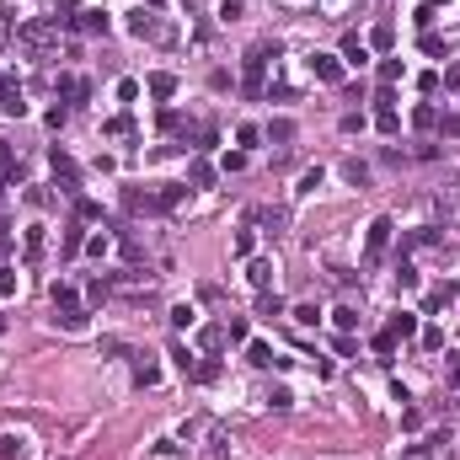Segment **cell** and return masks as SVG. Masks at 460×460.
<instances>
[{
	"mask_svg": "<svg viewBox=\"0 0 460 460\" xmlns=\"http://www.w3.org/2000/svg\"><path fill=\"white\" fill-rule=\"evenodd\" d=\"M279 59V43H257L252 54H246V80H241V91L246 97H262V75H268V64Z\"/></svg>",
	"mask_w": 460,
	"mask_h": 460,
	"instance_id": "cell-1",
	"label": "cell"
},
{
	"mask_svg": "<svg viewBox=\"0 0 460 460\" xmlns=\"http://www.w3.org/2000/svg\"><path fill=\"white\" fill-rule=\"evenodd\" d=\"M375 129L380 134H401V113H396V91L380 86V97H375Z\"/></svg>",
	"mask_w": 460,
	"mask_h": 460,
	"instance_id": "cell-2",
	"label": "cell"
},
{
	"mask_svg": "<svg viewBox=\"0 0 460 460\" xmlns=\"http://www.w3.org/2000/svg\"><path fill=\"white\" fill-rule=\"evenodd\" d=\"M391 230H396V225L385 220V214L369 225V236H364V262H380V257H385V246H391Z\"/></svg>",
	"mask_w": 460,
	"mask_h": 460,
	"instance_id": "cell-3",
	"label": "cell"
},
{
	"mask_svg": "<svg viewBox=\"0 0 460 460\" xmlns=\"http://www.w3.org/2000/svg\"><path fill=\"white\" fill-rule=\"evenodd\" d=\"M311 70H316V80H326V86L342 80V59L338 54H311Z\"/></svg>",
	"mask_w": 460,
	"mask_h": 460,
	"instance_id": "cell-4",
	"label": "cell"
},
{
	"mask_svg": "<svg viewBox=\"0 0 460 460\" xmlns=\"http://www.w3.org/2000/svg\"><path fill=\"white\" fill-rule=\"evenodd\" d=\"M48 160H54V177H64V193H75V182H80V172H75V160L64 156L59 145H54V150H48Z\"/></svg>",
	"mask_w": 460,
	"mask_h": 460,
	"instance_id": "cell-5",
	"label": "cell"
},
{
	"mask_svg": "<svg viewBox=\"0 0 460 460\" xmlns=\"http://www.w3.org/2000/svg\"><path fill=\"white\" fill-rule=\"evenodd\" d=\"M129 33H134V38H160L156 11H129Z\"/></svg>",
	"mask_w": 460,
	"mask_h": 460,
	"instance_id": "cell-6",
	"label": "cell"
},
{
	"mask_svg": "<svg viewBox=\"0 0 460 460\" xmlns=\"http://www.w3.org/2000/svg\"><path fill=\"white\" fill-rule=\"evenodd\" d=\"M342 64H369V43L359 38V33H348V38H342V54H338Z\"/></svg>",
	"mask_w": 460,
	"mask_h": 460,
	"instance_id": "cell-7",
	"label": "cell"
},
{
	"mask_svg": "<svg viewBox=\"0 0 460 460\" xmlns=\"http://www.w3.org/2000/svg\"><path fill=\"white\" fill-rule=\"evenodd\" d=\"M64 257H75V252H86V220H70L64 225V241H59Z\"/></svg>",
	"mask_w": 460,
	"mask_h": 460,
	"instance_id": "cell-8",
	"label": "cell"
},
{
	"mask_svg": "<svg viewBox=\"0 0 460 460\" xmlns=\"http://www.w3.org/2000/svg\"><path fill=\"white\" fill-rule=\"evenodd\" d=\"M246 364H257V369H268V364H273V369H284L289 359H279L268 342H246Z\"/></svg>",
	"mask_w": 460,
	"mask_h": 460,
	"instance_id": "cell-9",
	"label": "cell"
},
{
	"mask_svg": "<svg viewBox=\"0 0 460 460\" xmlns=\"http://www.w3.org/2000/svg\"><path fill=\"white\" fill-rule=\"evenodd\" d=\"M0 113H11V118H21V113H27V102H21V86H17V80H6V86H0Z\"/></svg>",
	"mask_w": 460,
	"mask_h": 460,
	"instance_id": "cell-10",
	"label": "cell"
},
{
	"mask_svg": "<svg viewBox=\"0 0 460 460\" xmlns=\"http://www.w3.org/2000/svg\"><path fill=\"white\" fill-rule=\"evenodd\" d=\"M385 332H391V338H396V342L418 338V316H412V311H396V316H391V326H385Z\"/></svg>",
	"mask_w": 460,
	"mask_h": 460,
	"instance_id": "cell-11",
	"label": "cell"
},
{
	"mask_svg": "<svg viewBox=\"0 0 460 460\" xmlns=\"http://www.w3.org/2000/svg\"><path fill=\"white\" fill-rule=\"evenodd\" d=\"M75 27L86 33V38H107V17H102V11H80Z\"/></svg>",
	"mask_w": 460,
	"mask_h": 460,
	"instance_id": "cell-12",
	"label": "cell"
},
{
	"mask_svg": "<svg viewBox=\"0 0 460 460\" xmlns=\"http://www.w3.org/2000/svg\"><path fill=\"white\" fill-rule=\"evenodd\" d=\"M59 97L64 102H86V97H91V86H86L80 75H59Z\"/></svg>",
	"mask_w": 460,
	"mask_h": 460,
	"instance_id": "cell-13",
	"label": "cell"
},
{
	"mask_svg": "<svg viewBox=\"0 0 460 460\" xmlns=\"http://www.w3.org/2000/svg\"><path fill=\"white\" fill-rule=\"evenodd\" d=\"M145 86H150V97H172V91H177V75H172V70H156Z\"/></svg>",
	"mask_w": 460,
	"mask_h": 460,
	"instance_id": "cell-14",
	"label": "cell"
},
{
	"mask_svg": "<svg viewBox=\"0 0 460 460\" xmlns=\"http://www.w3.org/2000/svg\"><path fill=\"white\" fill-rule=\"evenodd\" d=\"M369 48H380V54H391V48H396V27H391V21H380V27L369 33Z\"/></svg>",
	"mask_w": 460,
	"mask_h": 460,
	"instance_id": "cell-15",
	"label": "cell"
},
{
	"mask_svg": "<svg viewBox=\"0 0 460 460\" xmlns=\"http://www.w3.org/2000/svg\"><path fill=\"white\" fill-rule=\"evenodd\" d=\"M187 182H193V187H214V166H209V160H193V166H187Z\"/></svg>",
	"mask_w": 460,
	"mask_h": 460,
	"instance_id": "cell-16",
	"label": "cell"
},
{
	"mask_svg": "<svg viewBox=\"0 0 460 460\" xmlns=\"http://www.w3.org/2000/svg\"><path fill=\"white\" fill-rule=\"evenodd\" d=\"M182 199H187V187H182V182H166V187L156 193V209H177Z\"/></svg>",
	"mask_w": 460,
	"mask_h": 460,
	"instance_id": "cell-17",
	"label": "cell"
},
{
	"mask_svg": "<svg viewBox=\"0 0 460 460\" xmlns=\"http://www.w3.org/2000/svg\"><path fill=\"white\" fill-rule=\"evenodd\" d=\"M246 279L257 284V289H268V284H273V262H268V257H252V268H246Z\"/></svg>",
	"mask_w": 460,
	"mask_h": 460,
	"instance_id": "cell-18",
	"label": "cell"
},
{
	"mask_svg": "<svg viewBox=\"0 0 460 460\" xmlns=\"http://www.w3.org/2000/svg\"><path fill=\"white\" fill-rule=\"evenodd\" d=\"M172 364H177V369H182V375H187V380H199V359H193V353H187L182 342H177V348H172Z\"/></svg>",
	"mask_w": 460,
	"mask_h": 460,
	"instance_id": "cell-19",
	"label": "cell"
},
{
	"mask_svg": "<svg viewBox=\"0 0 460 460\" xmlns=\"http://www.w3.org/2000/svg\"><path fill=\"white\" fill-rule=\"evenodd\" d=\"M48 300H54V311H70V305H75V289H70V284H48Z\"/></svg>",
	"mask_w": 460,
	"mask_h": 460,
	"instance_id": "cell-20",
	"label": "cell"
},
{
	"mask_svg": "<svg viewBox=\"0 0 460 460\" xmlns=\"http://www.w3.org/2000/svg\"><path fill=\"white\" fill-rule=\"evenodd\" d=\"M64 326V332H86V311H80V305H70V311H59V316H54Z\"/></svg>",
	"mask_w": 460,
	"mask_h": 460,
	"instance_id": "cell-21",
	"label": "cell"
},
{
	"mask_svg": "<svg viewBox=\"0 0 460 460\" xmlns=\"http://www.w3.org/2000/svg\"><path fill=\"white\" fill-rule=\"evenodd\" d=\"M262 134H268L273 145H284V140H295V123H289V118H273L268 129H262Z\"/></svg>",
	"mask_w": 460,
	"mask_h": 460,
	"instance_id": "cell-22",
	"label": "cell"
},
{
	"mask_svg": "<svg viewBox=\"0 0 460 460\" xmlns=\"http://www.w3.org/2000/svg\"><path fill=\"white\" fill-rule=\"evenodd\" d=\"M199 342L209 348V353H220V348H225L230 338H225V326H203V332H199Z\"/></svg>",
	"mask_w": 460,
	"mask_h": 460,
	"instance_id": "cell-23",
	"label": "cell"
},
{
	"mask_svg": "<svg viewBox=\"0 0 460 460\" xmlns=\"http://www.w3.org/2000/svg\"><path fill=\"white\" fill-rule=\"evenodd\" d=\"M257 316H284V300H279V295H268V289H262V295H257Z\"/></svg>",
	"mask_w": 460,
	"mask_h": 460,
	"instance_id": "cell-24",
	"label": "cell"
},
{
	"mask_svg": "<svg viewBox=\"0 0 460 460\" xmlns=\"http://www.w3.org/2000/svg\"><path fill=\"white\" fill-rule=\"evenodd\" d=\"M246 332H252L246 316H230V321H225V338H230V342H246Z\"/></svg>",
	"mask_w": 460,
	"mask_h": 460,
	"instance_id": "cell-25",
	"label": "cell"
},
{
	"mask_svg": "<svg viewBox=\"0 0 460 460\" xmlns=\"http://www.w3.org/2000/svg\"><path fill=\"white\" fill-rule=\"evenodd\" d=\"M75 220H102V203L97 199H75Z\"/></svg>",
	"mask_w": 460,
	"mask_h": 460,
	"instance_id": "cell-26",
	"label": "cell"
},
{
	"mask_svg": "<svg viewBox=\"0 0 460 460\" xmlns=\"http://www.w3.org/2000/svg\"><path fill=\"white\" fill-rule=\"evenodd\" d=\"M332 316H338V326H342V332H353V326H359V311H353V305H338Z\"/></svg>",
	"mask_w": 460,
	"mask_h": 460,
	"instance_id": "cell-27",
	"label": "cell"
},
{
	"mask_svg": "<svg viewBox=\"0 0 460 460\" xmlns=\"http://www.w3.org/2000/svg\"><path fill=\"white\" fill-rule=\"evenodd\" d=\"M423 348H428V353H439V348H444V332H439V326H423Z\"/></svg>",
	"mask_w": 460,
	"mask_h": 460,
	"instance_id": "cell-28",
	"label": "cell"
},
{
	"mask_svg": "<svg viewBox=\"0 0 460 460\" xmlns=\"http://www.w3.org/2000/svg\"><path fill=\"white\" fill-rule=\"evenodd\" d=\"M412 123H418V129H439V113H434V107H428V102H423L418 113H412Z\"/></svg>",
	"mask_w": 460,
	"mask_h": 460,
	"instance_id": "cell-29",
	"label": "cell"
},
{
	"mask_svg": "<svg viewBox=\"0 0 460 460\" xmlns=\"http://www.w3.org/2000/svg\"><path fill=\"white\" fill-rule=\"evenodd\" d=\"M236 140L252 150V145H262V129H257V123H241V129H236Z\"/></svg>",
	"mask_w": 460,
	"mask_h": 460,
	"instance_id": "cell-30",
	"label": "cell"
},
{
	"mask_svg": "<svg viewBox=\"0 0 460 460\" xmlns=\"http://www.w3.org/2000/svg\"><path fill=\"white\" fill-rule=\"evenodd\" d=\"M375 353H380V359H396V338H391V332H375Z\"/></svg>",
	"mask_w": 460,
	"mask_h": 460,
	"instance_id": "cell-31",
	"label": "cell"
},
{
	"mask_svg": "<svg viewBox=\"0 0 460 460\" xmlns=\"http://www.w3.org/2000/svg\"><path fill=\"white\" fill-rule=\"evenodd\" d=\"M193 321H199V311H193V305H177V311H172V326H193Z\"/></svg>",
	"mask_w": 460,
	"mask_h": 460,
	"instance_id": "cell-32",
	"label": "cell"
},
{
	"mask_svg": "<svg viewBox=\"0 0 460 460\" xmlns=\"http://www.w3.org/2000/svg\"><path fill=\"white\" fill-rule=\"evenodd\" d=\"M444 91H460V64H444V75H439Z\"/></svg>",
	"mask_w": 460,
	"mask_h": 460,
	"instance_id": "cell-33",
	"label": "cell"
},
{
	"mask_svg": "<svg viewBox=\"0 0 460 460\" xmlns=\"http://www.w3.org/2000/svg\"><path fill=\"white\" fill-rule=\"evenodd\" d=\"M380 80L391 86V80H401V59H380Z\"/></svg>",
	"mask_w": 460,
	"mask_h": 460,
	"instance_id": "cell-34",
	"label": "cell"
},
{
	"mask_svg": "<svg viewBox=\"0 0 460 460\" xmlns=\"http://www.w3.org/2000/svg\"><path fill=\"white\" fill-rule=\"evenodd\" d=\"M107 246H113L107 236H86V252H91V257H107Z\"/></svg>",
	"mask_w": 460,
	"mask_h": 460,
	"instance_id": "cell-35",
	"label": "cell"
},
{
	"mask_svg": "<svg viewBox=\"0 0 460 460\" xmlns=\"http://www.w3.org/2000/svg\"><path fill=\"white\" fill-rule=\"evenodd\" d=\"M316 316H321L316 305H295V321H300V326H316Z\"/></svg>",
	"mask_w": 460,
	"mask_h": 460,
	"instance_id": "cell-36",
	"label": "cell"
},
{
	"mask_svg": "<svg viewBox=\"0 0 460 460\" xmlns=\"http://www.w3.org/2000/svg\"><path fill=\"white\" fill-rule=\"evenodd\" d=\"M134 380H140V385H156L160 369H156V364H140V369H134Z\"/></svg>",
	"mask_w": 460,
	"mask_h": 460,
	"instance_id": "cell-37",
	"label": "cell"
},
{
	"mask_svg": "<svg viewBox=\"0 0 460 460\" xmlns=\"http://www.w3.org/2000/svg\"><path fill=\"white\" fill-rule=\"evenodd\" d=\"M423 54H444V38H439V33H423Z\"/></svg>",
	"mask_w": 460,
	"mask_h": 460,
	"instance_id": "cell-38",
	"label": "cell"
},
{
	"mask_svg": "<svg viewBox=\"0 0 460 460\" xmlns=\"http://www.w3.org/2000/svg\"><path fill=\"white\" fill-rule=\"evenodd\" d=\"M11 455H21V444H17V434H6V439H0V460H11Z\"/></svg>",
	"mask_w": 460,
	"mask_h": 460,
	"instance_id": "cell-39",
	"label": "cell"
},
{
	"mask_svg": "<svg viewBox=\"0 0 460 460\" xmlns=\"http://www.w3.org/2000/svg\"><path fill=\"white\" fill-rule=\"evenodd\" d=\"M27 257H43V230H27Z\"/></svg>",
	"mask_w": 460,
	"mask_h": 460,
	"instance_id": "cell-40",
	"label": "cell"
},
{
	"mask_svg": "<svg viewBox=\"0 0 460 460\" xmlns=\"http://www.w3.org/2000/svg\"><path fill=\"white\" fill-rule=\"evenodd\" d=\"M236 257H252V230H236Z\"/></svg>",
	"mask_w": 460,
	"mask_h": 460,
	"instance_id": "cell-41",
	"label": "cell"
},
{
	"mask_svg": "<svg viewBox=\"0 0 460 460\" xmlns=\"http://www.w3.org/2000/svg\"><path fill=\"white\" fill-rule=\"evenodd\" d=\"M316 187H321V166H316V172H305V177H300V193H316Z\"/></svg>",
	"mask_w": 460,
	"mask_h": 460,
	"instance_id": "cell-42",
	"label": "cell"
},
{
	"mask_svg": "<svg viewBox=\"0 0 460 460\" xmlns=\"http://www.w3.org/2000/svg\"><path fill=\"white\" fill-rule=\"evenodd\" d=\"M0 295H17V273L11 268H0Z\"/></svg>",
	"mask_w": 460,
	"mask_h": 460,
	"instance_id": "cell-43",
	"label": "cell"
},
{
	"mask_svg": "<svg viewBox=\"0 0 460 460\" xmlns=\"http://www.w3.org/2000/svg\"><path fill=\"white\" fill-rule=\"evenodd\" d=\"M439 134H444V140H455V134H460V118H439Z\"/></svg>",
	"mask_w": 460,
	"mask_h": 460,
	"instance_id": "cell-44",
	"label": "cell"
},
{
	"mask_svg": "<svg viewBox=\"0 0 460 460\" xmlns=\"http://www.w3.org/2000/svg\"><path fill=\"white\" fill-rule=\"evenodd\" d=\"M241 6L246 0H220V17H241Z\"/></svg>",
	"mask_w": 460,
	"mask_h": 460,
	"instance_id": "cell-45",
	"label": "cell"
},
{
	"mask_svg": "<svg viewBox=\"0 0 460 460\" xmlns=\"http://www.w3.org/2000/svg\"><path fill=\"white\" fill-rule=\"evenodd\" d=\"M407 460H434V455H428V450H407Z\"/></svg>",
	"mask_w": 460,
	"mask_h": 460,
	"instance_id": "cell-46",
	"label": "cell"
},
{
	"mask_svg": "<svg viewBox=\"0 0 460 460\" xmlns=\"http://www.w3.org/2000/svg\"><path fill=\"white\" fill-rule=\"evenodd\" d=\"M450 385H460V359H455V369H450Z\"/></svg>",
	"mask_w": 460,
	"mask_h": 460,
	"instance_id": "cell-47",
	"label": "cell"
},
{
	"mask_svg": "<svg viewBox=\"0 0 460 460\" xmlns=\"http://www.w3.org/2000/svg\"><path fill=\"white\" fill-rule=\"evenodd\" d=\"M423 6H428V11H439V6H450V0H423Z\"/></svg>",
	"mask_w": 460,
	"mask_h": 460,
	"instance_id": "cell-48",
	"label": "cell"
},
{
	"mask_svg": "<svg viewBox=\"0 0 460 460\" xmlns=\"http://www.w3.org/2000/svg\"><path fill=\"white\" fill-rule=\"evenodd\" d=\"M0 332H6V316H0Z\"/></svg>",
	"mask_w": 460,
	"mask_h": 460,
	"instance_id": "cell-49",
	"label": "cell"
},
{
	"mask_svg": "<svg viewBox=\"0 0 460 460\" xmlns=\"http://www.w3.org/2000/svg\"><path fill=\"white\" fill-rule=\"evenodd\" d=\"M0 252H6V241H0Z\"/></svg>",
	"mask_w": 460,
	"mask_h": 460,
	"instance_id": "cell-50",
	"label": "cell"
},
{
	"mask_svg": "<svg viewBox=\"0 0 460 460\" xmlns=\"http://www.w3.org/2000/svg\"><path fill=\"white\" fill-rule=\"evenodd\" d=\"M0 86H6V80H0Z\"/></svg>",
	"mask_w": 460,
	"mask_h": 460,
	"instance_id": "cell-51",
	"label": "cell"
}]
</instances>
